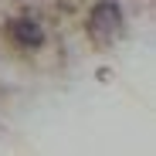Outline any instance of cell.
Masks as SVG:
<instances>
[{"label":"cell","mask_w":156,"mask_h":156,"mask_svg":"<svg viewBox=\"0 0 156 156\" xmlns=\"http://www.w3.org/2000/svg\"><path fill=\"white\" fill-rule=\"evenodd\" d=\"M88 27H92V34H95L98 41L115 37L119 27H122V10H119V4H115V0H102V4H95V7H92V17H88Z\"/></svg>","instance_id":"6da1fadb"},{"label":"cell","mask_w":156,"mask_h":156,"mask_svg":"<svg viewBox=\"0 0 156 156\" xmlns=\"http://www.w3.org/2000/svg\"><path fill=\"white\" fill-rule=\"evenodd\" d=\"M10 37L20 48H41L44 44V27L34 17H17V20H10Z\"/></svg>","instance_id":"7a4b0ae2"}]
</instances>
